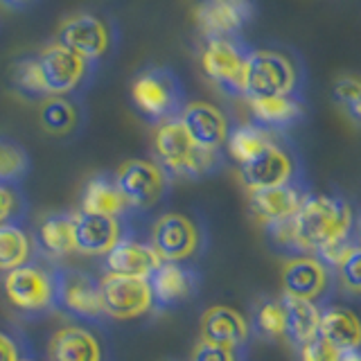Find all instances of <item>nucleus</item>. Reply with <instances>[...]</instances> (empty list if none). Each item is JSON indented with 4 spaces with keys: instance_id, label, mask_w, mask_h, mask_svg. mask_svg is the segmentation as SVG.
<instances>
[{
    "instance_id": "1",
    "label": "nucleus",
    "mask_w": 361,
    "mask_h": 361,
    "mask_svg": "<svg viewBox=\"0 0 361 361\" xmlns=\"http://www.w3.org/2000/svg\"><path fill=\"white\" fill-rule=\"evenodd\" d=\"M355 224L357 212L348 199L310 192L300 210L289 221L269 226L264 231L278 253L298 257L316 255L325 246L355 237Z\"/></svg>"
},
{
    "instance_id": "2",
    "label": "nucleus",
    "mask_w": 361,
    "mask_h": 361,
    "mask_svg": "<svg viewBox=\"0 0 361 361\" xmlns=\"http://www.w3.org/2000/svg\"><path fill=\"white\" fill-rule=\"evenodd\" d=\"M154 161L161 165L172 180H201L221 172L226 152H210L199 147L180 120H169L156 127Z\"/></svg>"
},
{
    "instance_id": "3",
    "label": "nucleus",
    "mask_w": 361,
    "mask_h": 361,
    "mask_svg": "<svg viewBox=\"0 0 361 361\" xmlns=\"http://www.w3.org/2000/svg\"><path fill=\"white\" fill-rule=\"evenodd\" d=\"M305 66L300 56L280 45L253 48L248 56L244 99L274 97V95H302Z\"/></svg>"
},
{
    "instance_id": "4",
    "label": "nucleus",
    "mask_w": 361,
    "mask_h": 361,
    "mask_svg": "<svg viewBox=\"0 0 361 361\" xmlns=\"http://www.w3.org/2000/svg\"><path fill=\"white\" fill-rule=\"evenodd\" d=\"M129 97L133 111L152 127L176 120L190 102L178 73L169 66H147L135 73Z\"/></svg>"
},
{
    "instance_id": "5",
    "label": "nucleus",
    "mask_w": 361,
    "mask_h": 361,
    "mask_svg": "<svg viewBox=\"0 0 361 361\" xmlns=\"http://www.w3.org/2000/svg\"><path fill=\"white\" fill-rule=\"evenodd\" d=\"M3 289L7 302L27 321H39L54 312V264L48 259H30L5 274Z\"/></svg>"
},
{
    "instance_id": "6",
    "label": "nucleus",
    "mask_w": 361,
    "mask_h": 361,
    "mask_svg": "<svg viewBox=\"0 0 361 361\" xmlns=\"http://www.w3.org/2000/svg\"><path fill=\"white\" fill-rule=\"evenodd\" d=\"M253 45L242 37H203L199 66L208 82L228 97H244L248 56Z\"/></svg>"
},
{
    "instance_id": "7",
    "label": "nucleus",
    "mask_w": 361,
    "mask_h": 361,
    "mask_svg": "<svg viewBox=\"0 0 361 361\" xmlns=\"http://www.w3.org/2000/svg\"><path fill=\"white\" fill-rule=\"evenodd\" d=\"M54 312L84 325L102 323L106 314L102 305L99 278L75 267L54 264Z\"/></svg>"
},
{
    "instance_id": "8",
    "label": "nucleus",
    "mask_w": 361,
    "mask_h": 361,
    "mask_svg": "<svg viewBox=\"0 0 361 361\" xmlns=\"http://www.w3.org/2000/svg\"><path fill=\"white\" fill-rule=\"evenodd\" d=\"M147 242L163 262L192 264L206 248V228L188 212H163L152 221Z\"/></svg>"
},
{
    "instance_id": "9",
    "label": "nucleus",
    "mask_w": 361,
    "mask_h": 361,
    "mask_svg": "<svg viewBox=\"0 0 361 361\" xmlns=\"http://www.w3.org/2000/svg\"><path fill=\"white\" fill-rule=\"evenodd\" d=\"M113 176H116L118 188L122 190L135 219L161 208L174 183L165 169L149 158H131V161L122 163Z\"/></svg>"
},
{
    "instance_id": "10",
    "label": "nucleus",
    "mask_w": 361,
    "mask_h": 361,
    "mask_svg": "<svg viewBox=\"0 0 361 361\" xmlns=\"http://www.w3.org/2000/svg\"><path fill=\"white\" fill-rule=\"evenodd\" d=\"M37 59L43 73V82L50 95H79L95 82L99 66L88 61L86 56L66 48L63 43L52 41L37 52Z\"/></svg>"
},
{
    "instance_id": "11",
    "label": "nucleus",
    "mask_w": 361,
    "mask_h": 361,
    "mask_svg": "<svg viewBox=\"0 0 361 361\" xmlns=\"http://www.w3.org/2000/svg\"><path fill=\"white\" fill-rule=\"evenodd\" d=\"M56 41L75 50L77 54L86 56L88 61L102 66V61H106L116 52L118 27L104 14L79 11V14L68 16L61 23L59 32H56Z\"/></svg>"
},
{
    "instance_id": "12",
    "label": "nucleus",
    "mask_w": 361,
    "mask_h": 361,
    "mask_svg": "<svg viewBox=\"0 0 361 361\" xmlns=\"http://www.w3.org/2000/svg\"><path fill=\"white\" fill-rule=\"evenodd\" d=\"M240 178L248 192L293 183V180L302 178L300 158L291 149V145L285 140V133H282L253 161L240 165Z\"/></svg>"
},
{
    "instance_id": "13",
    "label": "nucleus",
    "mask_w": 361,
    "mask_h": 361,
    "mask_svg": "<svg viewBox=\"0 0 361 361\" xmlns=\"http://www.w3.org/2000/svg\"><path fill=\"white\" fill-rule=\"evenodd\" d=\"M99 289L106 319L131 321L154 312V293L149 278L102 274Z\"/></svg>"
},
{
    "instance_id": "14",
    "label": "nucleus",
    "mask_w": 361,
    "mask_h": 361,
    "mask_svg": "<svg viewBox=\"0 0 361 361\" xmlns=\"http://www.w3.org/2000/svg\"><path fill=\"white\" fill-rule=\"evenodd\" d=\"M255 18V0H199L195 23L203 37H242Z\"/></svg>"
},
{
    "instance_id": "15",
    "label": "nucleus",
    "mask_w": 361,
    "mask_h": 361,
    "mask_svg": "<svg viewBox=\"0 0 361 361\" xmlns=\"http://www.w3.org/2000/svg\"><path fill=\"white\" fill-rule=\"evenodd\" d=\"M334 282V271L314 255L287 257L285 269H282V293L312 302L330 298Z\"/></svg>"
},
{
    "instance_id": "16",
    "label": "nucleus",
    "mask_w": 361,
    "mask_h": 361,
    "mask_svg": "<svg viewBox=\"0 0 361 361\" xmlns=\"http://www.w3.org/2000/svg\"><path fill=\"white\" fill-rule=\"evenodd\" d=\"M149 285L154 293V312H167L197 296L201 289V274L192 264L161 262L149 276Z\"/></svg>"
},
{
    "instance_id": "17",
    "label": "nucleus",
    "mask_w": 361,
    "mask_h": 361,
    "mask_svg": "<svg viewBox=\"0 0 361 361\" xmlns=\"http://www.w3.org/2000/svg\"><path fill=\"white\" fill-rule=\"evenodd\" d=\"M310 190L305 180H293V183L276 185V188H262L248 192V210H251L253 219L269 228L282 221H289L307 199Z\"/></svg>"
},
{
    "instance_id": "18",
    "label": "nucleus",
    "mask_w": 361,
    "mask_h": 361,
    "mask_svg": "<svg viewBox=\"0 0 361 361\" xmlns=\"http://www.w3.org/2000/svg\"><path fill=\"white\" fill-rule=\"evenodd\" d=\"M178 120L199 147L210 152H226V140H228L233 124L217 104L203 99L188 102Z\"/></svg>"
},
{
    "instance_id": "19",
    "label": "nucleus",
    "mask_w": 361,
    "mask_h": 361,
    "mask_svg": "<svg viewBox=\"0 0 361 361\" xmlns=\"http://www.w3.org/2000/svg\"><path fill=\"white\" fill-rule=\"evenodd\" d=\"M75 214V248L82 255L104 257L122 237L133 233L131 221L102 217V214L73 212Z\"/></svg>"
},
{
    "instance_id": "20",
    "label": "nucleus",
    "mask_w": 361,
    "mask_h": 361,
    "mask_svg": "<svg viewBox=\"0 0 361 361\" xmlns=\"http://www.w3.org/2000/svg\"><path fill=\"white\" fill-rule=\"evenodd\" d=\"M102 259H104L102 262L104 274L131 276V278H149L163 262L154 251V246L147 240H138L133 233L122 237Z\"/></svg>"
},
{
    "instance_id": "21",
    "label": "nucleus",
    "mask_w": 361,
    "mask_h": 361,
    "mask_svg": "<svg viewBox=\"0 0 361 361\" xmlns=\"http://www.w3.org/2000/svg\"><path fill=\"white\" fill-rule=\"evenodd\" d=\"M251 336L248 319L228 305H214L201 316V341L226 348H246Z\"/></svg>"
},
{
    "instance_id": "22",
    "label": "nucleus",
    "mask_w": 361,
    "mask_h": 361,
    "mask_svg": "<svg viewBox=\"0 0 361 361\" xmlns=\"http://www.w3.org/2000/svg\"><path fill=\"white\" fill-rule=\"evenodd\" d=\"M34 246L37 255L48 259L52 264H59L68 255L77 253L75 248V214L73 212H52L43 217L34 228Z\"/></svg>"
},
{
    "instance_id": "23",
    "label": "nucleus",
    "mask_w": 361,
    "mask_h": 361,
    "mask_svg": "<svg viewBox=\"0 0 361 361\" xmlns=\"http://www.w3.org/2000/svg\"><path fill=\"white\" fill-rule=\"evenodd\" d=\"M246 106L251 111V122L259 127L285 133L305 118L307 104L305 95H274V97H248Z\"/></svg>"
},
{
    "instance_id": "24",
    "label": "nucleus",
    "mask_w": 361,
    "mask_h": 361,
    "mask_svg": "<svg viewBox=\"0 0 361 361\" xmlns=\"http://www.w3.org/2000/svg\"><path fill=\"white\" fill-rule=\"evenodd\" d=\"M41 127L54 138H75L86 127V104L79 95H50L41 102Z\"/></svg>"
},
{
    "instance_id": "25",
    "label": "nucleus",
    "mask_w": 361,
    "mask_h": 361,
    "mask_svg": "<svg viewBox=\"0 0 361 361\" xmlns=\"http://www.w3.org/2000/svg\"><path fill=\"white\" fill-rule=\"evenodd\" d=\"M48 361H104V348L86 325H63L50 336Z\"/></svg>"
},
{
    "instance_id": "26",
    "label": "nucleus",
    "mask_w": 361,
    "mask_h": 361,
    "mask_svg": "<svg viewBox=\"0 0 361 361\" xmlns=\"http://www.w3.org/2000/svg\"><path fill=\"white\" fill-rule=\"evenodd\" d=\"M82 212L102 214V217H113L122 221H135L133 212L124 199L122 190L113 174H97L86 183L82 192Z\"/></svg>"
},
{
    "instance_id": "27",
    "label": "nucleus",
    "mask_w": 361,
    "mask_h": 361,
    "mask_svg": "<svg viewBox=\"0 0 361 361\" xmlns=\"http://www.w3.org/2000/svg\"><path fill=\"white\" fill-rule=\"evenodd\" d=\"M321 336L332 341L338 350L361 348V316L345 305H325L321 307Z\"/></svg>"
},
{
    "instance_id": "28",
    "label": "nucleus",
    "mask_w": 361,
    "mask_h": 361,
    "mask_svg": "<svg viewBox=\"0 0 361 361\" xmlns=\"http://www.w3.org/2000/svg\"><path fill=\"white\" fill-rule=\"evenodd\" d=\"M280 298H282V305H285V316H287V341L300 348L319 336V330H321V305L319 302L289 296V293H282Z\"/></svg>"
},
{
    "instance_id": "29",
    "label": "nucleus",
    "mask_w": 361,
    "mask_h": 361,
    "mask_svg": "<svg viewBox=\"0 0 361 361\" xmlns=\"http://www.w3.org/2000/svg\"><path fill=\"white\" fill-rule=\"evenodd\" d=\"M278 131H271L259 127L255 122H242V124H233V129L228 133V140H226V156L233 158L240 165H246L248 161H253L255 156L262 154L267 147L274 142Z\"/></svg>"
},
{
    "instance_id": "30",
    "label": "nucleus",
    "mask_w": 361,
    "mask_h": 361,
    "mask_svg": "<svg viewBox=\"0 0 361 361\" xmlns=\"http://www.w3.org/2000/svg\"><path fill=\"white\" fill-rule=\"evenodd\" d=\"M39 257L34 237L25 228V221L0 224V271H7L27 264L30 259Z\"/></svg>"
},
{
    "instance_id": "31",
    "label": "nucleus",
    "mask_w": 361,
    "mask_h": 361,
    "mask_svg": "<svg viewBox=\"0 0 361 361\" xmlns=\"http://www.w3.org/2000/svg\"><path fill=\"white\" fill-rule=\"evenodd\" d=\"M251 334L262 338V341L276 343L287 338V316H285V305L282 298H271L262 296L253 302L251 312Z\"/></svg>"
},
{
    "instance_id": "32",
    "label": "nucleus",
    "mask_w": 361,
    "mask_h": 361,
    "mask_svg": "<svg viewBox=\"0 0 361 361\" xmlns=\"http://www.w3.org/2000/svg\"><path fill=\"white\" fill-rule=\"evenodd\" d=\"M9 84L18 97L27 99V102H43L50 97L48 88H45V82H43V73H41L37 54L20 56V59L14 61V66H11V75H9Z\"/></svg>"
},
{
    "instance_id": "33",
    "label": "nucleus",
    "mask_w": 361,
    "mask_h": 361,
    "mask_svg": "<svg viewBox=\"0 0 361 361\" xmlns=\"http://www.w3.org/2000/svg\"><path fill=\"white\" fill-rule=\"evenodd\" d=\"M32 172V158L18 140L0 135V180L9 185H23Z\"/></svg>"
},
{
    "instance_id": "34",
    "label": "nucleus",
    "mask_w": 361,
    "mask_h": 361,
    "mask_svg": "<svg viewBox=\"0 0 361 361\" xmlns=\"http://www.w3.org/2000/svg\"><path fill=\"white\" fill-rule=\"evenodd\" d=\"M332 97L345 111L350 122H355L361 129V75L359 73L338 75L332 84Z\"/></svg>"
},
{
    "instance_id": "35",
    "label": "nucleus",
    "mask_w": 361,
    "mask_h": 361,
    "mask_svg": "<svg viewBox=\"0 0 361 361\" xmlns=\"http://www.w3.org/2000/svg\"><path fill=\"white\" fill-rule=\"evenodd\" d=\"M30 203L23 195L20 185H9L0 180V224L9 221H25Z\"/></svg>"
},
{
    "instance_id": "36",
    "label": "nucleus",
    "mask_w": 361,
    "mask_h": 361,
    "mask_svg": "<svg viewBox=\"0 0 361 361\" xmlns=\"http://www.w3.org/2000/svg\"><path fill=\"white\" fill-rule=\"evenodd\" d=\"M336 282L353 296H361V244L355 242L343 257V262L334 271Z\"/></svg>"
},
{
    "instance_id": "37",
    "label": "nucleus",
    "mask_w": 361,
    "mask_h": 361,
    "mask_svg": "<svg viewBox=\"0 0 361 361\" xmlns=\"http://www.w3.org/2000/svg\"><path fill=\"white\" fill-rule=\"evenodd\" d=\"M300 361H341L343 350H338L332 341H327L325 336H316L310 343L298 348Z\"/></svg>"
},
{
    "instance_id": "38",
    "label": "nucleus",
    "mask_w": 361,
    "mask_h": 361,
    "mask_svg": "<svg viewBox=\"0 0 361 361\" xmlns=\"http://www.w3.org/2000/svg\"><path fill=\"white\" fill-rule=\"evenodd\" d=\"M192 361H246V359H244V348H226L208 341H199L195 353H192Z\"/></svg>"
},
{
    "instance_id": "39",
    "label": "nucleus",
    "mask_w": 361,
    "mask_h": 361,
    "mask_svg": "<svg viewBox=\"0 0 361 361\" xmlns=\"http://www.w3.org/2000/svg\"><path fill=\"white\" fill-rule=\"evenodd\" d=\"M23 357V350L18 341L9 332L0 330V361H18Z\"/></svg>"
},
{
    "instance_id": "40",
    "label": "nucleus",
    "mask_w": 361,
    "mask_h": 361,
    "mask_svg": "<svg viewBox=\"0 0 361 361\" xmlns=\"http://www.w3.org/2000/svg\"><path fill=\"white\" fill-rule=\"evenodd\" d=\"M5 7H9V9H16V11H23V9H30V7H34L39 3V0H0Z\"/></svg>"
},
{
    "instance_id": "41",
    "label": "nucleus",
    "mask_w": 361,
    "mask_h": 361,
    "mask_svg": "<svg viewBox=\"0 0 361 361\" xmlns=\"http://www.w3.org/2000/svg\"><path fill=\"white\" fill-rule=\"evenodd\" d=\"M341 361H361V348L357 350H345L341 355Z\"/></svg>"
},
{
    "instance_id": "42",
    "label": "nucleus",
    "mask_w": 361,
    "mask_h": 361,
    "mask_svg": "<svg viewBox=\"0 0 361 361\" xmlns=\"http://www.w3.org/2000/svg\"><path fill=\"white\" fill-rule=\"evenodd\" d=\"M355 240L361 244V212L357 214V224H355Z\"/></svg>"
},
{
    "instance_id": "43",
    "label": "nucleus",
    "mask_w": 361,
    "mask_h": 361,
    "mask_svg": "<svg viewBox=\"0 0 361 361\" xmlns=\"http://www.w3.org/2000/svg\"><path fill=\"white\" fill-rule=\"evenodd\" d=\"M18 361H39V359H34V357H27V355H23Z\"/></svg>"
}]
</instances>
